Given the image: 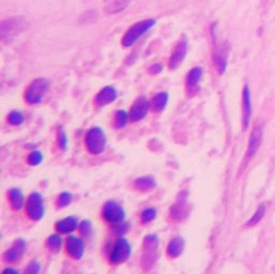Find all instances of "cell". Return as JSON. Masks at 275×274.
<instances>
[{
    "label": "cell",
    "mask_w": 275,
    "mask_h": 274,
    "mask_svg": "<svg viewBox=\"0 0 275 274\" xmlns=\"http://www.w3.org/2000/svg\"><path fill=\"white\" fill-rule=\"evenodd\" d=\"M156 24L155 19H144L141 22H138L133 24L127 31H126L125 36L122 39V44L125 48H129L133 45L138 40H139L145 32L152 29Z\"/></svg>",
    "instance_id": "6da1fadb"
},
{
    "label": "cell",
    "mask_w": 275,
    "mask_h": 274,
    "mask_svg": "<svg viewBox=\"0 0 275 274\" xmlns=\"http://www.w3.org/2000/svg\"><path fill=\"white\" fill-rule=\"evenodd\" d=\"M158 247L159 240L156 234H148L144 238L141 265L145 271L150 270L156 262L158 256Z\"/></svg>",
    "instance_id": "7a4b0ae2"
},
{
    "label": "cell",
    "mask_w": 275,
    "mask_h": 274,
    "mask_svg": "<svg viewBox=\"0 0 275 274\" xmlns=\"http://www.w3.org/2000/svg\"><path fill=\"white\" fill-rule=\"evenodd\" d=\"M85 146L87 151L93 155H99L105 152L107 146L106 133L99 127L89 129L85 135Z\"/></svg>",
    "instance_id": "3957f363"
},
{
    "label": "cell",
    "mask_w": 275,
    "mask_h": 274,
    "mask_svg": "<svg viewBox=\"0 0 275 274\" xmlns=\"http://www.w3.org/2000/svg\"><path fill=\"white\" fill-rule=\"evenodd\" d=\"M50 83L47 79L38 77L29 84L25 91V100L29 105H38L48 93Z\"/></svg>",
    "instance_id": "277c9868"
},
{
    "label": "cell",
    "mask_w": 275,
    "mask_h": 274,
    "mask_svg": "<svg viewBox=\"0 0 275 274\" xmlns=\"http://www.w3.org/2000/svg\"><path fill=\"white\" fill-rule=\"evenodd\" d=\"M27 23L22 17H12L0 23V37L2 41L11 40L26 29Z\"/></svg>",
    "instance_id": "5b68a950"
},
{
    "label": "cell",
    "mask_w": 275,
    "mask_h": 274,
    "mask_svg": "<svg viewBox=\"0 0 275 274\" xmlns=\"http://www.w3.org/2000/svg\"><path fill=\"white\" fill-rule=\"evenodd\" d=\"M130 254L131 245L129 241L125 238H120L113 245V248L110 253V261L114 265L122 264V262L129 258Z\"/></svg>",
    "instance_id": "8992f818"
},
{
    "label": "cell",
    "mask_w": 275,
    "mask_h": 274,
    "mask_svg": "<svg viewBox=\"0 0 275 274\" xmlns=\"http://www.w3.org/2000/svg\"><path fill=\"white\" fill-rule=\"evenodd\" d=\"M26 212L32 221H40L44 216L43 198L39 192H32L26 202Z\"/></svg>",
    "instance_id": "52a82bcc"
},
{
    "label": "cell",
    "mask_w": 275,
    "mask_h": 274,
    "mask_svg": "<svg viewBox=\"0 0 275 274\" xmlns=\"http://www.w3.org/2000/svg\"><path fill=\"white\" fill-rule=\"evenodd\" d=\"M187 49H188L187 38L185 36H182V38L178 41L169 60L170 70H175L176 68H179L182 65L183 61L185 60V57L187 55Z\"/></svg>",
    "instance_id": "ba28073f"
},
{
    "label": "cell",
    "mask_w": 275,
    "mask_h": 274,
    "mask_svg": "<svg viewBox=\"0 0 275 274\" xmlns=\"http://www.w3.org/2000/svg\"><path fill=\"white\" fill-rule=\"evenodd\" d=\"M102 215L107 222L115 225L123 223L125 219V211L123 207H121L115 201H109L105 204V207H103Z\"/></svg>",
    "instance_id": "9c48e42d"
},
{
    "label": "cell",
    "mask_w": 275,
    "mask_h": 274,
    "mask_svg": "<svg viewBox=\"0 0 275 274\" xmlns=\"http://www.w3.org/2000/svg\"><path fill=\"white\" fill-rule=\"evenodd\" d=\"M66 249L68 255L73 259H81L85 252L84 241L78 237L69 236L66 240Z\"/></svg>",
    "instance_id": "30bf717a"
},
{
    "label": "cell",
    "mask_w": 275,
    "mask_h": 274,
    "mask_svg": "<svg viewBox=\"0 0 275 274\" xmlns=\"http://www.w3.org/2000/svg\"><path fill=\"white\" fill-rule=\"evenodd\" d=\"M150 109H151V102L150 101H148L144 97L138 98L130 109L129 120L131 122H139V121L143 120L146 116V114Z\"/></svg>",
    "instance_id": "8fae6325"
},
{
    "label": "cell",
    "mask_w": 275,
    "mask_h": 274,
    "mask_svg": "<svg viewBox=\"0 0 275 274\" xmlns=\"http://www.w3.org/2000/svg\"><path fill=\"white\" fill-rule=\"evenodd\" d=\"M261 142H262V127L260 126L259 124H256L255 127L253 128V130H251V133H250L248 147H247L246 156H245L246 161H249V159L256 154V152L258 151V148L261 145Z\"/></svg>",
    "instance_id": "7c38bea8"
},
{
    "label": "cell",
    "mask_w": 275,
    "mask_h": 274,
    "mask_svg": "<svg viewBox=\"0 0 275 274\" xmlns=\"http://www.w3.org/2000/svg\"><path fill=\"white\" fill-rule=\"evenodd\" d=\"M117 98V90L115 87L108 85L103 87L95 97V105L97 107H105L112 102H114Z\"/></svg>",
    "instance_id": "4fadbf2b"
},
{
    "label": "cell",
    "mask_w": 275,
    "mask_h": 274,
    "mask_svg": "<svg viewBox=\"0 0 275 274\" xmlns=\"http://www.w3.org/2000/svg\"><path fill=\"white\" fill-rule=\"evenodd\" d=\"M26 249V243L24 240H17V241L14 242L13 246L11 247L10 249H8L7 252L4 255V259L7 262H10V264H15V262L19 261L21 258L23 257L25 253Z\"/></svg>",
    "instance_id": "5bb4252c"
},
{
    "label": "cell",
    "mask_w": 275,
    "mask_h": 274,
    "mask_svg": "<svg viewBox=\"0 0 275 274\" xmlns=\"http://www.w3.org/2000/svg\"><path fill=\"white\" fill-rule=\"evenodd\" d=\"M242 106H243V128L247 129L250 116H251V99H250V90L248 85H245L242 91Z\"/></svg>",
    "instance_id": "9a60e30c"
},
{
    "label": "cell",
    "mask_w": 275,
    "mask_h": 274,
    "mask_svg": "<svg viewBox=\"0 0 275 274\" xmlns=\"http://www.w3.org/2000/svg\"><path fill=\"white\" fill-rule=\"evenodd\" d=\"M202 68L199 67V66H196L193 67L192 69H190V71L187 73V76H186V88L188 91H191L192 90H196L197 89V86L199 84V81L202 77Z\"/></svg>",
    "instance_id": "2e32d148"
},
{
    "label": "cell",
    "mask_w": 275,
    "mask_h": 274,
    "mask_svg": "<svg viewBox=\"0 0 275 274\" xmlns=\"http://www.w3.org/2000/svg\"><path fill=\"white\" fill-rule=\"evenodd\" d=\"M77 219L74 218V216H68V218L57 222L55 225V228L57 229V231L61 233H71L72 231H74L77 228Z\"/></svg>",
    "instance_id": "e0dca14e"
},
{
    "label": "cell",
    "mask_w": 275,
    "mask_h": 274,
    "mask_svg": "<svg viewBox=\"0 0 275 274\" xmlns=\"http://www.w3.org/2000/svg\"><path fill=\"white\" fill-rule=\"evenodd\" d=\"M184 247H185V242H184V240H183V238L175 237L169 242L168 248H167V254L170 258H178L183 253Z\"/></svg>",
    "instance_id": "ac0fdd59"
},
{
    "label": "cell",
    "mask_w": 275,
    "mask_h": 274,
    "mask_svg": "<svg viewBox=\"0 0 275 274\" xmlns=\"http://www.w3.org/2000/svg\"><path fill=\"white\" fill-rule=\"evenodd\" d=\"M213 62L220 73H224L227 67V52L224 48H216L213 54Z\"/></svg>",
    "instance_id": "d6986e66"
},
{
    "label": "cell",
    "mask_w": 275,
    "mask_h": 274,
    "mask_svg": "<svg viewBox=\"0 0 275 274\" xmlns=\"http://www.w3.org/2000/svg\"><path fill=\"white\" fill-rule=\"evenodd\" d=\"M169 101V95L166 91H160V93L156 94L152 100H151V109L154 112H162L166 109Z\"/></svg>",
    "instance_id": "ffe728a7"
},
{
    "label": "cell",
    "mask_w": 275,
    "mask_h": 274,
    "mask_svg": "<svg viewBox=\"0 0 275 274\" xmlns=\"http://www.w3.org/2000/svg\"><path fill=\"white\" fill-rule=\"evenodd\" d=\"M8 198L11 204V208L15 211H18L24 205V196L18 188H12L8 192Z\"/></svg>",
    "instance_id": "44dd1931"
},
{
    "label": "cell",
    "mask_w": 275,
    "mask_h": 274,
    "mask_svg": "<svg viewBox=\"0 0 275 274\" xmlns=\"http://www.w3.org/2000/svg\"><path fill=\"white\" fill-rule=\"evenodd\" d=\"M133 185L136 190L148 191L156 187V181L152 177H141L134 181Z\"/></svg>",
    "instance_id": "7402d4cb"
},
{
    "label": "cell",
    "mask_w": 275,
    "mask_h": 274,
    "mask_svg": "<svg viewBox=\"0 0 275 274\" xmlns=\"http://www.w3.org/2000/svg\"><path fill=\"white\" fill-rule=\"evenodd\" d=\"M130 0H106V10L109 13H117L128 6Z\"/></svg>",
    "instance_id": "603a6c76"
},
{
    "label": "cell",
    "mask_w": 275,
    "mask_h": 274,
    "mask_svg": "<svg viewBox=\"0 0 275 274\" xmlns=\"http://www.w3.org/2000/svg\"><path fill=\"white\" fill-rule=\"evenodd\" d=\"M186 201H187V195L185 192H182L179 197V200L174 204L173 210H172V214H173L175 219H178V220L182 219V213L184 212Z\"/></svg>",
    "instance_id": "cb8c5ba5"
},
{
    "label": "cell",
    "mask_w": 275,
    "mask_h": 274,
    "mask_svg": "<svg viewBox=\"0 0 275 274\" xmlns=\"http://www.w3.org/2000/svg\"><path fill=\"white\" fill-rule=\"evenodd\" d=\"M266 211H267V205L265 203L260 204L259 207H258V209L256 210L255 214L253 216H251V218L247 221V223L245 224V226L246 227H254V226H256L262 220L263 216H265Z\"/></svg>",
    "instance_id": "d4e9b609"
},
{
    "label": "cell",
    "mask_w": 275,
    "mask_h": 274,
    "mask_svg": "<svg viewBox=\"0 0 275 274\" xmlns=\"http://www.w3.org/2000/svg\"><path fill=\"white\" fill-rule=\"evenodd\" d=\"M129 115L125 110H119L114 114V127L115 128H124L128 123Z\"/></svg>",
    "instance_id": "484cf974"
},
{
    "label": "cell",
    "mask_w": 275,
    "mask_h": 274,
    "mask_svg": "<svg viewBox=\"0 0 275 274\" xmlns=\"http://www.w3.org/2000/svg\"><path fill=\"white\" fill-rule=\"evenodd\" d=\"M63 244V240L60 234H52L48 238L47 240V246L49 247L50 250L52 252H57L60 250Z\"/></svg>",
    "instance_id": "4316f807"
},
{
    "label": "cell",
    "mask_w": 275,
    "mask_h": 274,
    "mask_svg": "<svg viewBox=\"0 0 275 274\" xmlns=\"http://www.w3.org/2000/svg\"><path fill=\"white\" fill-rule=\"evenodd\" d=\"M24 115H23V113L17 111V110H13L9 113L8 115V123L10 125H12V126H19L23 123H24Z\"/></svg>",
    "instance_id": "83f0119b"
},
{
    "label": "cell",
    "mask_w": 275,
    "mask_h": 274,
    "mask_svg": "<svg viewBox=\"0 0 275 274\" xmlns=\"http://www.w3.org/2000/svg\"><path fill=\"white\" fill-rule=\"evenodd\" d=\"M157 216V210L154 208H148L145 209L142 213H141V222L143 224H148L153 222Z\"/></svg>",
    "instance_id": "f1b7e54d"
},
{
    "label": "cell",
    "mask_w": 275,
    "mask_h": 274,
    "mask_svg": "<svg viewBox=\"0 0 275 274\" xmlns=\"http://www.w3.org/2000/svg\"><path fill=\"white\" fill-rule=\"evenodd\" d=\"M43 161V155L40 151H33L27 158V163L30 166H38Z\"/></svg>",
    "instance_id": "f546056e"
},
{
    "label": "cell",
    "mask_w": 275,
    "mask_h": 274,
    "mask_svg": "<svg viewBox=\"0 0 275 274\" xmlns=\"http://www.w3.org/2000/svg\"><path fill=\"white\" fill-rule=\"evenodd\" d=\"M72 201V195L70 192L65 191L63 193H61L58 200H57V205H58L60 208H65L67 205H69Z\"/></svg>",
    "instance_id": "4dcf8cb0"
},
{
    "label": "cell",
    "mask_w": 275,
    "mask_h": 274,
    "mask_svg": "<svg viewBox=\"0 0 275 274\" xmlns=\"http://www.w3.org/2000/svg\"><path fill=\"white\" fill-rule=\"evenodd\" d=\"M80 232H81L82 236L88 238L91 232H93V227H91V224L89 221H84L81 223V225H80Z\"/></svg>",
    "instance_id": "1f68e13d"
},
{
    "label": "cell",
    "mask_w": 275,
    "mask_h": 274,
    "mask_svg": "<svg viewBox=\"0 0 275 274\" xmlns=\"http://www.w3.org/2000/svg\"><path fill=\"white\" fill-rule=\"evenodd\" d=\"M57 139H58V144L62 150H66L67 147V134L63 128H58V131H57Z\"/></svg>",
    "instance_id": "d6a6232c"
},
{
    "label": "cell",
    "mask_w": 275,
    "mask_h": 274,
    "mask_svg": "<svg viewBox=\"0 0 275 274\" xmlns=\"http://www.w3.org/2000/svg\"><path fill=\"white\" fill-rule=\"evenodd\" d=\"M40 265L37 261H32L27 266L25 270V274H38L40 272Z\"/></svg>",
    "instance_id": "836d02e7"
},
{
    "label": "cell",
    "mask_w": 275,
    "mask_h": 274,
    "mask_svg": "<svg viewBox=\"0 0 275 274\" xmlns=\"http://www.w3.org/2000/svg\"><path fill=\"white\" fill-rule=\"evenodd\" d=\"M162 70H163V66L160 64H155L148 68V72H150L151 74H157L159 72H162Z\"/></svg>",
    "instance_id": "e575fe53"
},
{
    "label": "cell",
    "mask_w": 275,
    "mask_h": 274,
    "mask_svg": "<svg viewBox=\"0 0 275 274\" xmlns=\"http://www.w3.org/2000/svg\"><path fill=\"white\" fill-rule=\"evenodd\" d=\"M3 274H19V272L13 268H7L3 271Z\"/></svg>",
    "instance_id": "d590c367"
}]
</instances>
